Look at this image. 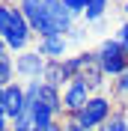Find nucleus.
Returning <instances> with one entry per match:
<instances>
[{
	"instance_id": "1",
	"label": "nucleus",
	"mask_w": 128,
	"mask_h": 131,
	"mask_svg": "<svg viewBox=\"0 0 128 131\" xmlns=\"http://www.w3.org/2000/svg\"><path fill=\"white\" fill-rule=\"evenodd\" d=\"M95 57H98V63H101L104 74H113V78H119V74L128 69V54L122 51V45H119L116 39H104L101 45H98Z\"/></svg>"
},
{
	"instance_id": "2",
	"label": "nucleus",
	"mask_w": 128,
	"mask_h": 131,
	"mask_svg": "<svg viewBox=\"0 0 128 131\" xmlns=\"http://www.w3.org/2000/svg\"><path fill=\"white\" fill-rule=\"evenodd\" d=\"M74 116H78L89 131H95V128H101V125L110 122V101H107L104 95H92V98H89V104L83 107L80 113H74Z\"/></svg>"
},
{
	"instance_id": "3",
	"label": "nucleus",
	"mask_w": 128,
	"mask_h": 131,
	"mask_svg": "<svg viewBox=\"0 0 128 131\" xmlns=\"http://www.w3.org/2000/svg\"><path fill=\"white\" fill-rule=\"evenodd\" d=\"M78 81H83L89 90H98L104 83V69L95 54H78Z\"/></svg>"
},
{
	"instance_id": "4",
	"label": "nucleus",
	"mask_w": 128,
	"mask_h": 131,
	"mask_svg": "<svg viewBox=\"0 0 128 131\" xmlns=\"http://www.w3.org/2000/svg\"><path fill=\"white\" fill-rule=\"evenodd\" d=\"M89 92H92V90H89L87 83L74 78V81H72V83H69V86L63 90V107H66V113H69V116L80 113V110L89 104V98H92Z\"/></svg>"
},
{
	"instance_id": "5",
	"label": "nucleus",
	"mask_w": 128,
	"mask_h": 131,
	"mask_svg": "<svg viewBox=\"0 0 128 131\" xmlns=\"http://www.w3.org/2000/svg\"><path fill=\"white\" fill-rule=\"evenodd\" d=\"M45 66H48V60L42 57L39 51H24V54L15 60V74L18 78H27V81H42Z\"/></svg>"
},
{
	"instance_id": "6",
	"label": "nucleus",
	"mask_w": 128,
	"mask_h": 131,
	"mask_svg": "<svg viewBox=\"0 0 128 131\" xmlns=\"http://www.w3.org/2000/svg\"><path fill=\"white\" fill-rule=\"evenodd\" d=\"M27 110V95H24V83H9L3 86V113L15 122L18 116Z\"/></svg>"
},
{
	"instance_id": "7",
	"label": "nucleus",
	"mask_w": 128,
	"mask_h": 131,
	"mask_svg": "<svg viewBox=\"0 0 128 131\" xmlns=\"http://www.w3.org/2000/svg\"><path fill=\"white\" fill-rule=\"evenodd\" d=\"M42 81L45 83H51V86H57V90H60V86H69V83H72V74L66 72V63L63 60H51L48 66H45V74H42Z\"/></svg>"
},
{
	"instance_id": "8",
	"label": "nucleus",
	"mask_w": 128,
	"mask_h": 131,
	"mask_svg": "<svg viewBox=\"0 0 128 131\" xmlns=\"http://www.w3.org/2000/svg\"><path fill=\"white\" fill-rule=\"evenodd\" d=\"M51 24H54L57 36H69V33H72V27H74V15L63 6V0L51 6Z\"/></svg>"
},
{
	"instance_id": "9",
	"label": "nucleus",
	"mask_w": 128,
	"mask_h": 131,
	"mask_svg": "<svg viewBox=\"0 0 128 131\" xmlns=\"http://www.w3.org/2000/svg\"><path fill=\"white\" fill-rule=\"evenodd\" d=\"M66 48H69V39L66 36H48V39H39V54L45 60H63Z\"/></svg>"
},
{
	"instance_id": "10",
	"label": "nucleus",
	"mask_w": 128,
	"mask_h": 131,
	"mask_svg": "<svg viewBox=\"0 0 128 131\" xmlns=\"http://www.w3.org/2000/svg\"><path fill=\"white\" fill-rule=\"evenodd\" d=\"M18 18H21V9L15 3H0V36L9 39L18 27Z\"/></svg>"
},
{
	"instance_id": "11",
	"label": "nucleus",
	"mask_w": 128,
	"mask_h": 131,
	"mask_svg": "<svg viewBox=\"0 0 128 131\" xmlns=\"http://www.w3.org/2000/svg\"><path fill=\"white\" fill-rule=\"evenodd\" d=\"M30 110H33V125L36 128H51V125H57L54 119H57V113L51 110L48 104H42V101H33L30 104Z\"/></svg>"
},
{
	"instance_id": "12",
	"label": "nucleus",
	"mask_w": 128,
	"mask_h": 131,
	"mask_svg": "<svg viewBox=\"0 0 128 131\" xmlns=\"http://www.w3.org/2000/svg\"><path fill=\"white\" fill-rule=\"evenodd\" d=\"M104 9H107V0H89V6H87V12H83V18L92 24V21H98V18L104 15Z\"/></svg>"
},
{
	"instance_id": "13",
	"label": "nucleus",
	"mask_w": 128,
	"mask_h": 131,
	"mask_svg": "<svg viewBox=\"0 0 128 131\" xmlns=\"http://www.w3.org/2000/svg\"><path fill=\"white\" fill-rule=\"evenodd\" d=\"M63 6L69 9V12H72L74 18H78V15H83V12H87V6H89V0H63Z\"/></svg>"
},
{
	"instance_id": "14",
	"label": "nucleus",
	"mask_w": 128,
	"mask_h": 131,
	"mask_svg": "<svg viewBox=\"0 0 128 131\" xmlns=\"http://www.w3.org/2000/svg\"><path fill=\"white\" fill-rule=\"evenodd\" d=\"M113 92H116V95H128V69L119 74V78H116V83H113Z\"/></svg>"
},
{
	"instance_id": "15",
	"label": "nucleus",
	"mask_w": 128,
	"mask_h": 131,
	"mask_svg": "<svg viewBox=\"0 0 128 131\" xmlns=\"http://www.w3.org/2000/svg\"><path fill=\"white\" fill-rule=\"evenodd\" d=\"M107 131H128V119H122V116H110Z\"/></svg>"
},
{
	"instance_id": "16",
	"label": "nucleus",
	"mask_w": 128,
	"mask_h": 131,
	"mask_svg": "<svg viewBox=\"0 0 128 131\" xmlns=\"http://www.w3.org/2000/svg\"><path fill=\"white\" fill-rule=\"evenodd\" d=\"M66 131H89V128L80 122L78 116H69V119H66Z\"/></svg>"
},
{
	"instance_id": "17",
	"label": "nucleus",
	"mask_w": 128,
	"mask_h": 131,
	"mask_svg": "<svg viewBox=\"0 0 128 131\" xmlns=\"http://www.w3.org/2000/svg\"><path fill=\"white\" fill-rule=\"evenodd\" d=\"M116 42H119V45H122V51L128 54V21L119 27V33H116Z\"/></svg>"
},
{
	"instance_id": "18",
	"label": "nucleus",
	"mask_w": 128,
	"mask_h": 131,
	"mask_svg": "<svg viewBox=\"0 0 128 131\" xmlns=\"http://www.w3.org/2000/svg\"><path fill=\"white\" fill-rule=\"evenodd\" d=\"M0 131H12V128H9V116L6 113H0Z\"/></svg>"
},
{
	"instance_id": "19",
	"label": "nucleus",
	"mask_w": 128,
	"mask_h": 131,
	"mask_svg": "<svg viewBox=\"0 0 128 131\" xmlns=\"http://www.w3.org/2000/svg\"><path fill=\"white\" fill-rule=\"evenodd\" d=\"M6 51H9V45H6V39H3V36H0V60H3V57H9Z\"/></svg>"
},
{
	"instance_id": "20",
	"label": "nucleus",
	"mask_w": 128,
	"mask_h": 131,
	"mask_svg": "<svg viewBox=\"0 0 128 131\" xmlns=\"http://www.w3.org/2000/svg\"><path fill=\"white\" fill-rule=\"evenodd\" d=\"M0 113H3V90H0Z\"/></svg>"
},
{
	"instance_id": "21",
	"label": "nucleus",
	"mask_w": 128,
	"mask_h": 131,
	"mask_svg": "<svg viewBox=\"0 0 128 131\" xmlns=\"http://www.w3.org/2000/svg\"><path fill=\"white\" fill-rule=\"evenodd\" d=\"M95 131H107V125H101V128H95Z\"/></svg>"
},
{
	"instance_id": "22",
	"label": "nucleus",
	"mask_w": 128,
	"mask_h": 131,
	"mask_svg": "<svg viewBox=\"0 0 128 131\" xmlns=\"http://www.w3.org/2000/svg\"><path fill=\"white\" fill-rule=\"evenodd\" d=\"M125 12H128V6H125Z\"/></svg>"
},
{
	"instance_id": "23",
	"label": "nucleus",
	"mask_w": 128,
	"mask_h": 131,
	"mask_svg": "<svg viewBox=\"0 0 128 131\" xmlns=\"http://www.w3.org/2000/svg\"><path fill=\"white\" fill-rule=\"evenodd\" d=\"M0 90H3V86H0Z\"/></svg>"
}]
</instances>
